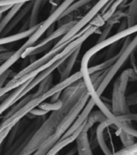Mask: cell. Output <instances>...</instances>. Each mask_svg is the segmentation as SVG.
<instances>
[{"label":"cell","instance_id":"cell-18","mask_svg":"<svg viewBox=\"0 0 137 155\" xmlns=\"http://www.w3.org/2000/svg\"><path fill=\"white\" fill-rule=\"evenodd\" d=\"M116 134L120 137V140L123 143L124 148L129 147V146L132 145L133 144L135 143V138L136 137H134V136L131 135L130 133H126V132L121 130V129H118Z\"/></svg>","mask_w":137,"mask_h":155},{"label":"cell","instance_id":"cell-16","mask_svg":"<svg viewBox=\"0 0 137 155\" xmlns=\"http://www.w3.org/2000/svg\"><path fill=\"white\" fill-rule=\"evenodd\" d=\"M36 97H37V96H36V94L34 93V94H28V95H26V96L24 97V99H20L19 103H18L16 105H15L14 107H12L11 109V110H10L8 112H7V115L3 116V119H2V120H6V119L11 117L12 115H14L15 112H17V111H19V109L22 108V107H23L24 105H26V104H28V102L31 101V99H35V98H36Z\"/></svg>","mask_w":137,"mask_h":155},{"label":"cell","instance_id":"cell-37","mask_svg":"<svg viewBox=\"0 0 137 155\" xmlns=\"http://www.w3.org/2000/svg\"><path fill=\"white\" fill-rule=\"evenodd\" d=\"M57 155H59V153H57Z\"/></svg>","mask_w":137,"mask_h":155},{"label":"cell","instance_id":"cell-32","mask_svg":"<svg viewBox=\"0 0 137 155\" xmlns=\"http://www.w3.org/2000/svg\"><path fill=\"white\" fill-rule=\"evenodd\" d=\"M127 28H128V21H127V19H124L123 21L121 22L120 27L119 28L118 31H117V32L124 31V30H126Z\"/></svg>","mask_w":137,"mask_h":155},{"label":"cell","instance_id":"cell-27","mask_svg":"<svg viewBox=\"0 0 137 155\" xmlns=\"http://www.w3.org/2000/svg\"><path fill=\"white\" fill-rule=\"evenodd\" d=\"M11 129L12 128H8L0 132V146L2 145V143L3 142V140L8 137V135H9V133H11Z\"/></svg>","mask_w":137,"mask_h":155},{"label":"cell","instance_id":"cell-14","mask_svg":"<svg viewBox=\"0 0 137 155\" xmlns=\"http://www.w3.org/2000/svg\"><path fill=\"white\" fill-rule=\"evenodd\" d=\"M45 3V1H35L32 9H31V15H30V18L28 19L29 29L32 28L39 24V15H40V12H41L42 7Z\"/></svg>","mask_w":137,"mask_h":155},{"label":"cell","instance_id":"cell-34","mask_svg":"<svg viewBox=\"0 0 137 155\" xmlns=\"http://www.w3.org/2000/svg\"><path fill=\"white\" fill-rule=\"evenodd\" d=\"M13 6H6V7H0V14H2L3 12L9 11Z\"/></svg>","mask_w":137,"mask_h":155},{"label":"cell","instance_id":"cell-24","mask_svg":"<svg viewBox=\"0 0 137 155\" xmlns=\"http://www.w3.org/2000/svg\"><path fill=\"white\" fill-rule=\"evenodd\" d=\"M19 125H20V124H19V122L18 124H17L16 125L14 126L13 128H12L11 131V135H8V140H7V150L9 149L11 146L12 145V143H13V140H15V136H16L17 134V132H18V130H19Z\"/></svg>","mask_w":137,"mask_h":155},{"label":"cell","instance_id":"cell-33","mask_svg":"<svg viewBox=\"0 0 137 155\" xmlns=\"http://www.w3.org/2000/svg\"><path fill=\"white\" fill-rule=\"evenodd\" d=\"M77 152V146H75V147H73V149H71V150H69L67 153H65V155H74Z\"/></svg>","mask_w":137,"mask_h":155},{"label":"cell","instance_id":"cell-15","mask_svg":"<svg viewBox=\"0 0 137 155\" xmlns=\"http://www.w3.org/2000/svg\"><path fill=\"white\" fill-rule=\"evenodd\" d=\"M119 57V54L118 53V54L114 56L113 58H110L108 60H106L105 61L100 63L99 65H94V66H92V67H89V69H88L89 74L90 75L92 74H94V73L99 72V71H103V70H106L109 69V68L111 67L114 65V63L117 61Z\"/></svg>","mask_w":137,"mask_h":155},{"label":"cell","instance_id":"cell-10","mask_svg":"<svg viewBox=\"0 0 137 155\" xmlns=\"http://www.w3.org/2000/svg\"><path fill=\"white\" fill-rule=\"evenodd\" d=\"M28 1H19L18 3L14 5L13 7L9 10V12H7V14L2 18V21L0 22V36L4 29L7 27V25L11 23L13 18L15 16V15L19 12V11L24 7V5Z\"/></svg>","mask_w":137,"mask_h":155},{"label":"cell","instance_id":"cell-23","mask_svg":"<svg viewBox=\"0 0 137 155\" xmlns=\"http://www.w3.org/2000/svg\"><path fill=\"white\" fill-rule=\"evenodd\" d=\"M114 25H115V24L112 23V22L109 21V20L106 22V26H105V28H104L103 31H101L100 36H99V40H98V41H97V44L101 43V42H103V41H104L105 40H106V39L108 38L109 33L111 32V29H112Z\"/></svg>","mask_w":137,"mask_h":155},{"label":"cell","instance_id":"cell-8","mask_svg":"<svg viewBox=\"0 0 137 155\" xmlns=\"http://www.w3.org/2000/svg\"><path fill=\"white\" fill-rule=\"evenodd\" d=\"M32 80H30L28 82H27L26 83H24V84H23L19 87H18L17 89L15 90L14 91L12 92L11 94H10L9 96L7 97V99H5L4 101L0 104V115L2 113H3V112H4L6 110H7V109L9 108V107L13 106V105L18 101V98H19V95L21 94L22 92L24 91V90H25V88L28 86L29 83H30Z\"/></svg>","mask_w":137,"mask_h":155},{"label":"cell","instance_id":"cell-19","mask_svg":"<svg viewBox=\"0 0 137 155\" xmlns=\"http://www.w3.org/2000/svg\"><path fill=\"white\" fill-rule=\"evenodd\" d=\"M53 74H52L48 76L45 79L41 82V84L39 85V88L38 90H37V91L35 92V94H36V96H41V94H44L45 92H47L48 90L50 89L51 84H52V82H53Z\"/></svg>","mask_w":137,"mask_h":155},{"label":"cell","instance_id":"cell-9","mask_svg":"<svg viewBox=\"0 0 137 155\" xmlns=\"http://www.w3.org/2000/svg\"><path fill=\"white\" fill-rule=\"evenodd\" d=\"M76 143L78 155H93L88 132L82 131L76 139Z\"/></svg>","mask_w":137,"mask_h":155},{"label":"cell","instance_id":"cell-3","mask_svg":"<svg viewBox=\"0 0 137 155\" xmlns=\"http://www.w3.org/2000/svg\"><path fill=\"white\" fill-rule=\"evenodd\" d=\"M137 32V24L135 26L132 27V28H128L126 30L123 31H119L115 34L114 36L108 37V38L105 40L104 41L101 43L96 44L94 47H92L87 51L86 53H85L84 56L82 57V65H81V70L80 71L82 74V79L84 81L85 84L86 86V88L90 93L94 91V88H93V83H92L91 80H90V75L88 73V69H89V62L90 58H93L98 52H99L104 48H106L107 46H111L115 43H117L120 41L121 39L127 38L128 36H130L132 34Z\"/></svg>","mask_w":137,"mask_h":155},{"label":"cell","instance_id":"cell-36","mask_svg":"<svg viewBox=\"0 0 137 155\" xmlns=\"http://www.w3.org/2000/svg\"><path fill=\"white\" fill-rule=\"evenodd\" d=\"M2 14H0V22L2 21Z\"/></svg>","mask_w":137,"mask_h":155},{"label":"cell","instance_id":"cell-28","mask_svg":"<svg viewBox=\"0 0 137 155\" xmlns=\"http://www.w3.org/2000/svg\"><path fill=\"white\" fill-rule=\"evenodd\" d=\"M30 113L31 114V115H33L34 116H44L47 113H48V111H44V110H43V109H41V108H35L33 109L32 111H30Z\"/></svg>","mask_w":137,"mask_h":155},{"label":"cell","instance_id":"cell-35","mask_svg":"<svg viewBox=\"0 0 137 155\" xmlns=\"http://www.w3.org/2000/svg\"><path fill=\"white\" fill-rule=\"evenodd\" d=\"M133 70H134V71H135V74H137V67L135 66H135H133Z\"/></svg>","mask_w":137,"mask_h":155},{"label":"cell","instance_id":"cell-31","mask_svg":"<svg viewBox=\"0 0 137 155\" xmlns=\"http://www.w3.org/2000/svg\"><path fill=\"white\" fill-rule=\"evenodd\" d=\"M19 1H9V0H7V1H2L1 0L0 1V7H6V6H14L15 4L18 3Z\"/></svg>","mask_w":137,"mask_h":155},{"label":"cell","instance_id":"cell-2","mask_svg":"<svg viewBox=\"0 0 137 155\" xmlns=\"http://www.w3.org/2000/svg\"><path fill=\"white\" fill-rule=\"evenodd\" d=\"M137 81V74L132 69L124 70L116 80L112 92V113L116 116L128 115L130 113L129 106L127 103L126 91L128 82Z\"/></svg>","mask_w":137,"mask_h":155},{"label":"cell","instance_id":"cell-25","mask_svg":"<svg viewBox=\"0 0 137 155\" xmlns=\"http://www.w3.org/2000/svg\"><path fill=\"white\" fill-rule=\"evenodd\" d=\"M119 120L123 121V122H131V121H137V114L129 113L128 115H123V116H116Z\"/></svg>","mask_w":137,"mask_h":155},{"label":"cell","instance_id":"cell-22","mask_svg":"<svg viewBox=\"0 0 137 155\" xmlns=\"http://www.w3.org/2000/svg\"><path fill=\"white\" fill-rule=\"evenodd\" d=\"M111 155H137V141L129 147L123 148V150L113 153Z\"/></svg>","mask_w":137,"mask_h":155},{"label":"cell","instance_id":"cell-12","mask_svg":"<svg viewBox=\"0 0 137 155\" xmlns=\"http://www.w3.org/2000/svg\"><path fill=\"white\" fill-rule=\"evenodd\" d=\"M107 120L106 116L100 110H97V111H92L90 114L88 116L86 122V125L83 129L85 132H88L93 126L96 123H103L105 121Z\"/></svg>","mask_w":137,"mask_h":155},{"label":"cell","instance_id":"cell-11","mask_svg":"<svg viewBox=\"0 0 137 155\" xmlns=\"http://www.w3.org/2000/svg\"><path fill=\"white\" fill-rule=\"evenodd\" d=\"M40 25H41V24H39L37 26L34 27L32 28L28 29V30L26 31L19 32V33L15 34V35H12V36H6V37H1V38H0V45H6V44L12 43V42H15V41H20L22 39L26 38V37H28V36L30 37V36L38 29Z\"/></svg>","mask_w":137,"mask_h":155},{"label":"cell","instance_id":"cell-30","mask_svg":"<svg viewBox=\"0 0 137 155\" xmlns=\"http://www.w3.org/2000/svg\"><path fill=\"white\" fill-rule=\"evenodd\" d=\"M11 72V70H7V71H6L4 74H2L0 76V89L3 87H2V85H3V83L5 82V81L7 80V78L10 75Z\"/></svg>","mask_w":137,"mask_h":155},{"label":"cell","instance_id":"cell-13","mask_svg":"<svg viewBox=\"0 0 137 155\" xmlns=\"http://www.w3.org/2000/svg\"><path fill=\"white\" fill-rule=\"evenodd\" d=\"M81 48H82V46H80L79 48H77V49L70 55V58L67 59V61H66V65H65V72H64V74L60 76V82L67 79L68 78H70V76H71V71H72L73 68L75 63H76V61H77V57L79 55Z\"/></svg>","mask_w":137,"mask_h":155},{"label":"cell","instance_id":"cell-7","mask_svg":"<svg viewBox=\"0 0 137 155\" xmlns=\"http://www.w3.org/2000/svg\"><path fill=\"white\" fill-rule=\"evenodd\" d=\"M111 125H112V124L109 120H107L103 123L99 124V126L96 128V132H95L97 143L99 144V145L101 148L102 151L104 153L105 155H111L113 153L111 152V150H110V148L108 147L107 144H106V137H106L105 130Z\"/></svg>","mask_w":137,"mask_h":155},{"label":"cell","instance_id":"cell-5","mask_svg":"<svg viewBox=\"0 0 137 155\" xmlns=\"http://www.w3.org/2000/svg\"><path fill=\"white\" fill-rule=\"evenodd\" d=\"M69 58H70V57H69ZM69 58H63V59H61V60L58 61L57 62H56L55 64H53L51 67L48 68L47 70H45L44 71L41 73L40 74L37 75V76H36V77L35 78H34V79L32 80L30 83H29V85L26 87V88H25V90H24V91L22 92L21 94H20V95L19 96V98H18V101H19L20 99H23L24 96H26V94H28L29 91H31V90L33 89V88H35L37 85L41 84V82H42V81H44V80L46 78L48 77V76L52 74L53 71H54L56 69H57L58 66H59L61 63L67 60Z\"/></svg>","mask_w":137,"mask_h":155},{"label":"cell","instance_id":"cell-4","mask_svg":"<svg viewBox=\"0 0 137 155\" xmlns=\"http://www.w3.org/2000/svg\"><path fill=\"white\" fill-rule=\"evenodd\" d=\"M137 48V35L135 38H133L131 41L130 45L128 46V48H126L125 50L123 52H120L119 51V57L117 59L116 62L114 63V65L110 67L107 70V74H106V77L104 78V80L103 81V82L101 83V85L99 86V88L97 89L96 92L98 93L99 96H101L103 92L104 91V90L106 89L107 86L109 85L110 82L111 80L113 79V78L116 76V74H117L119 70H120L121 67L123 66V64L128 61V58L132 56L134 51Z\"/></svg>","mask_w":137,"mask_h":155},{"label":"cell","instance_id":"cell-20","mask_svg":"<svg viewBox=\"0 0 137 155\" xmlns=\"http://www.w3.org/2000/svg\"><path fill=\"white\" fill-rule=\"evenodd\" d=\"M90 3V1H77V2H73L72 4L70 5V7H68L67 9L65 10V12H63V14L60 15V17L59 18V19L63 18V17L66 16V15H71L72 13L77 11L80 8V7H82L83 6H86V4ZM58 19V20H59Z\"/></svg>","mask_w":137,"mask_h":155},{"label":"cell","instance_id":"cell-17","mask_svg":"<svg viewBox=\"0 0 137 155\" xmlns=\"http://www.w3.org/2000/svg\"><path fill=\"white\" fill-rule=\"evenodd\" d=\"M127 15V21L128 28L135 26L137 24V1H132L129 4V8Z\"/></svg>","mask_w":137,"mask_h":155},{"label":"cell","instance_id":"cell-1","mask_svg":"<svg viewBox=\"0 0 137 155\" xmlns=\"http://www.w3.org/2000/svg\"><path fill=\"white\" fill-rule=\"evenodd\" d=\"M73 1H64L60 3V5L57 8L55 12L53 13H50V15L47 18L44 22L41 23V25L38 28V29L31 35L28 41L20 47L17 51L14 52L13 55L6 61L1 66H0V76L4 74L6 71L9 70L11 66L14 65L15 63L17 61L19 60V58H22L23 53L28 49V48H31L33 46V45L36 43V41H38L39 39L41 38V36H43V34L48 30L52 25L55 24L56 22H57L60 15L63 14V12H65V10L67 9L68 7H70V5L73 3Z\"/></svg>","mask_w":137,"mask_h":155},{"label":"cell","instance_id":"cell-6","mask_svg":"<svg viewBox=\"0 0 137 155\" xmlns=\"http://www.w3.org/2000/svg\"><path fill=\"white\" fill-rule=\"evenodd\" d=\"M34 2H35V1H30V2H27L24 5V7L19 10V12L15 15V16L13 18V19L11 21V23L7 25V28L4 29V31H2V34H1L2 37L8 36H7L8 33H10V32L14 29L15 27L16 26L17 24H19V22L21 21L22 19L26 16L27 14H28L30 11H31L32 7H33L34 5Z\"/></svg>","mask_w":137,"mask_h":155},{"label":"cell","instance_id":"cell-21","mask_svg":"<svg viewBox=\"0 0 137 155\" xmlns=\"http://www.w3.org/2000/svg\"><path fill=\"white\" fill-rule=\"evenodd\" d=\"M61 107H62V102L59 99L56 103H42L39 106V108L43 109L44 111H47L49 112L50 111H57V110L61 108Z\"/></svg>","mask_w":137,"mask_h":155},{"label":"cell","instance_id":"cell-29","mask_svg":"<svg viewBox=\"0 0 137 155\" xmlns=\"http://www.w3.org/2000/svg\"><path fill=\"white\" fill-rule=\"evenodd\" d=\"M127 103H128V106L137 104V92L127 96Z\"/></svg>","mask_w":137,"mask_h":155},{"label":"cell","instance_id":"cell-26","mask_svg":"<svg viewBox=\"0 0 137 155\" xmlns=\"http://www.w3.org/2000/svg\"><path fill=\"white\" fill-rule=\"evenodd\" d=\"M73 21H74L73 14L69 15H66V16L63 17V18L60 19L59 20H57V26L58 28H60V27L64 26V25H66V24L72 23Z\"/></svg>","mask_w":137,"mask_h":155}]
</instances>
